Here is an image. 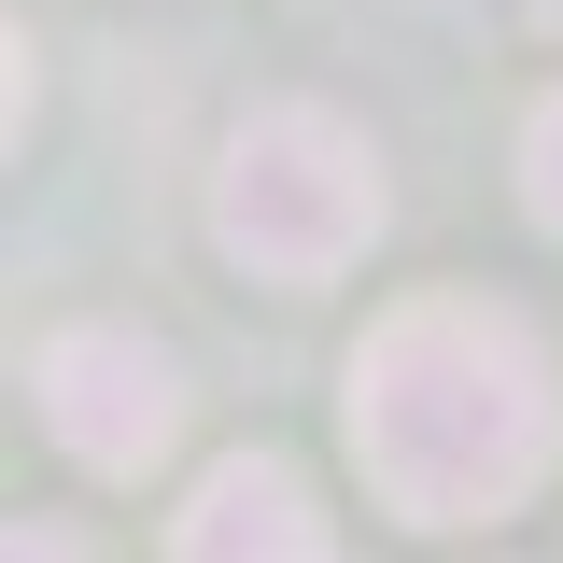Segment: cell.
I'll use <instances>...</instances> for the list:
<instances>
[{
	"label": "cell",
	"mask_w": 563,
	"mask_h": 563,
	"mask_svg": "<svg viewBox=\"0 0 563 563\" xmlns=\"http://www.w3.org/2000/svg\"><path fill=\"white\" fill-rule=\"evenodd\" d=\"M352 465L366 493L451 536V521H507L521 493L550 479V437H563V395H550V352L521 310L493 296H409L380 310L366 352H352Z\"/></svg>",
	"instance_id": "1"
},
{
	"label": "cell",
	"mask_w": 563,
	"mask_h": 563,
	"mask_svg": "<svg viewBox=\"0 0 563 563\" xmlns=\"http://www.w3.org/2000/svg\"><path fill=\"white\" fill-rule=\"evenodd\" d=\"M211 240L254 282H339L380 240V155L324 99H254L211 155Z\"/></svg>",
	"instance_id": "2"
},
{
	"label": "cell",
	"mask_w": 563,
	"mask_h": 563,
	"mask_svg": "<svg viewBox=\"0 0 563 563\" xmlns=\"http://www.w3.org/2000/svg\"><path fill=\"white\" fill-rule=\"evenodd\" d=\"M29 395H43V422H57V451L99 465V479L169 465V437H184V366L141 339V324H57L43 366H29Z\"/></svg>",
	"instance_id": "3"
},
{
	"label": "cell",
	"mask_w": 563,
	"mask_h": 563,
	"mask_svg": "<svg viewBox=\"0 0 563 563\" xmlns=\"http://www.w3.org/2000/svg\"><path fill=\"white\" fill-rule=\"evenodd\" d=\"M169 563H339V550H324L310 479H296V465H268V451H240V465H211V479L184 493Z\"/></svg>",
	"instance_id": "4"
},
{
	"label": "cell",
	"mask_w": 563,
	"mask_h": 563,
	"mask_svg": "<svg viewBox=\"0 0 563 563\" xmlns=\"http://www.w3.org/2000/svg\"><path fill=\"white\" fill-rule=\"evenodd\" d=\"M521 198H536V225H563V85L521 113Z\"/></svg>",
	"instance_id": "5"
},
{
	"label": "cell",
	"mask_w": 563,
	"mask_h": 563,
	"mask_svg": "<svg viewBox=\"0 0 563 563\" xmlns=\"http://www.w3.org/2000/svg\"><path fill=\"white\" fill-rule=\"evenodd\" d=\"M0 563H99V550H85L70 521H14V536H0Z\"/></svg>",
	"instance_id": "6"
},
{
	"label": "cell",
	"mask_w": 563,
	"mask_h": 563,
	"mask_svg": "<svg viewBox=\"0 0 563 563\" xmlns=\"http://www.w3.org/2000/svg\"><path fill=\"white\" fill-rule=\"evenodd\" d=\"M536 14H550V29H563V0H536Z\"/></svg>",
	"instance_id": "7"
}]
</instances>
